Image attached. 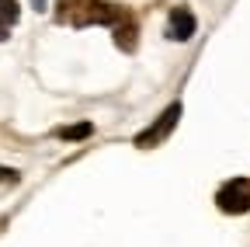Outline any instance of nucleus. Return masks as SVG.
Returning <instances> with one entry per match:
<instances>
[{"mask_svg":"<svg viewBox=\"0 0 250 247\" xmlns=\"http://www.w3.org/2000/svg\"><path fill=\"white\" fill-rule=\"evenodd\" d=\"M181 115H184V108H181V101H174L170 108H164V115L153 122V126H146L139 136H136V146L139 150H149V146H160L174 129H177V122H181Z\"/></svg>","mask_w":250,"mask_h":247,"instance_id":"obj_2","label":"nucleus"},{"mask_svg":"<svg viewBox=\"0 0 250 247\" xmlns=\"http://www.w3.org/2000/svg\"><path fill=\"white\" fill-rule=\"evenodd\" d=\"M90 133H94V122H77V126H59V129H56V136L66 139V143H80V139H87Z\"/></svg>","mask_w":250,"mask_h":247,"instance_id":"obj_7","label":"nucleus"},{"mask_svg":"<svg viewBox=\"0 0 250 247\" xmlns=\"http://www.w3.org/2000/svg\"><path fill=\"white\" fill-rule=\"evenodd\" d=\"M18 18H21L18 0H0V42L11 35V28L18 24Z\"/></svg>","mask_w":250,"mask_h":247,"instance_id":"obj_5","label":"nucleus"},{"mask_svg":"<svg viewBox=\"0 0 250 247\" xmlns=\"http://www.w3.org/2000/svg\"><path fill=\"white\" fill-rule=\"evenodd\" d=\"M62 11L56 14L59 24H73V28H87V24H118L129 18V11L108 4V0H62Z\"/></svg>","mask_w":250,"mask_h":247,"instance_id":"obj_1","label":"nucleus"},{"mask_svg":"<svg viewBox=\"0 0 250 247\" xmlns=\"http://www.w3.org/2000/svg\"><path fill=\"white\" fill-rule=\"evenodd\" d=\"M195 28H198V21H195L191 11H188V7H174V11H170V24H167V39L188 42V39L195 35Z\"/></svg>","mask_w":250,"mask_h":247,"instance_id":"obj_4","label":"nucleus"},{"mask_svg":"<svg viewBox=\"0 0 250 247\" xmlns=\"http://www.w3.org/2000/svg\"><path fill=\"white\" fill-rule=\"evenodd\" d=\"M215 205L226 216H243L250 212V178H233L215 192Z\"/></svg>","mask_w":250,"mask_h":247,"instance_id":"obj_3","label":"nucleus"},{"mask_svg":"<svg viewBox=\"0 0 250 247\" xmlns=\"http://www.w3.org/2000/svg\"><path fill=\"white\" fill-rule=\"evenodd\" d=\"M14 184H21V174L11 167H0V188H14Z\"/></svg>","mask_w":250,"mask_h":247,"instance_id":"obj_8","label":"nucleus"},{"mask_svg":"<svg viewBox=\"0 0 250 247\" xmlns=\"http://www.w3.org/2000/svg\"><path fill=\"white\" fill-rule=\"evenodd\" d=\"M115 45L125 49V52H132V49H136V21H132V14L125 18V21L115 24Z\"/></svg>","mask_w":250,"mask_h":247,"instance_id":"obj_6","label":"nucleus"},{"mask_svg":"<svg viewBox=\"0 0 250 247\" xmlns=\"http://www.w3.org/2000/svg\"><path fill=\"white\" fill-rule=\"evenodd\" d=\"M31 4H35V11H45V0H31Z\"/></svg>","mask_w":250,"mask_h":247,"instance_id":"obj_9","label":"nucleus"}]
</instances>
